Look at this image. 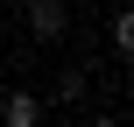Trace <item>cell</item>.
I'll return each instance as SVG.
<instances>
[{
	"mask_svg": "<svg viewBox=\"0 0 134 127\" xmlns=\"http://www.w3.org/2000/svg\"><path fill=\"white\" fill-rule=\"evenodd\" d=\"M127 49H134V14L120 7V14H113V57H127Z\"/></svg>",
	"mask_w": 134,
	"mask_h": 127,
	"instance_id": "obj_3",
	"label": "cell"
},
{
	"mask_svg": "<svg viewBox=\"0 0 134 127\" xmlns=\"http://www.w3.org/2000/svg\"><path fill=\"white\" fill-rule=\"evenodd\" d=\"M0 127H42V99L35 92H0Z\"/></svg>",
	"mask_w": 134,
	"mask_h": 127,
	"instance_id": "obj_2",
	"label": "cell"
},
{
	"mask_svg": "<svg viewBox=\"0 0 134 127\" xmlns=\"http://www.w3.org/2000/svg\"><path fill=\"white\" fill-rule=\"evenodd\" d=\"M21 21H28L35 42H64V35H71V0H28Z\"/></svg>",
	"mask_w": 134,
	"mask_h": 127,
	"instance_id": "obj_1",
	"label": "cell"
},
{
	"mask_svg": "<svg viewBox=\"0 0 134 127\" xmlns=\"http://www.w3.org/2000/svg\"><path fill=\"white\" fill-rule=\"evenodd\" d=\"M92 127H120V120H113V113H99V120H92Z\"/></svg>",
	"mask_w": 134,
	"mask_h": 127,
	"instance_id": "obj_4",
	"label": "cell"
}]
</instances>
